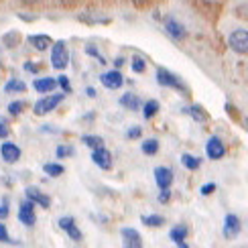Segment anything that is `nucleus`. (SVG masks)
<instances>
[{
	"label": "nucleus",
	"instance_id": "obj_1",
	"mask_svg": "<svg viewBox=\"0 0 248 248\" xmlns=\"http://www.w3.org/2000/svg\"><path fill=\"white\" fill-rule=\"evenodd\" d=\"M157 81H159L161 86H165V88H173V90H179V92H187V88H185V84L181 81V78L175 76L173 71L165 69V67L157 69Z\"/></svg>",
	"mask_w": 248,
	"mask_h": 248
},
{
	"label": "nucleus",
	"instance_id": "obj_2",
	"mask_svg": "<svg viewBox=\"0 0 248 248\" xmlns=\"http://www.w3.org/2000/svg\"><path fill=\"white\" fill-rule=\"evenodd\" d=\"M69 63V53L63 41H55L53 51H51V65L55 69H65Z\"/></svg>",
	"mask_w": 248,
	"mask_h": 248
},
{
	"label": "nucleus",
	"instance_id": "obj_3",
	"mask_svg": "<svg viewBox=\"0 0 248 248\" xmlns=\"http://www.w3.org/2000/svg\"><path fill=\"white\" fill-rule=\"evenodd\" d=\"M228 45H230L232 51H236V53L246 55L248 53V31L238 29V31H234V33H230Z\"/></svg>",
	"mask_w": 248,
	"mask_h": 248
},
{
	"label": "nucleus",
	"instance_id": "obj_4",
	"mask_svg": "<svg viewBox=\"0 0 248 248\" xmlns=\"http://www.w3.org/2000/svg\"><path fill=\"white\" fill-rule=\"evenodd\" d=\"M61 102H63V94H57V96H47V98H41L37 104H35V114L37 116H43L49 114L51 110H55Z\"/></svg>",
	"mask_w": 248,
	"mask_h": 248
},
{
	"label": "nucleus",
	"instance_id": "obj_5",
	"mask_svg": "<svg viewBox=\"0 0 248 248\" xmlns=\"http://www.w3.org/2000/svg\"><path fill=\"white\" fill-rule=\"evenodd\" d=\"M92 161H94L98 167L104 169V171H108V169L112 167V155H110V151L104 149V147L94 149V153H92Z\"/></svg>",
	"mask_w": 248,
	"mask_h": 248
},
{
	"label": "nucleus",
	"instance_id": "obj_6",
	"mask_svg": "<svg viewBox=\"0 0 248 248\" xmlns=\"http://www.w3.org/2000/svg\"><path fill=\"white\" fill-rule=\"evenodd\" d=\"M205 153H208L210 159L218 161V159H222L224 155H226V147H224V142H222L218 137H212V139L208 140V144H205Z\"/></svg>",
	"mask_w": 248,
	"mask_h": 248
},
{
	"label": "nucleus",
	"instance_id": "obj_7",
	"mask_svg": "<svg viewBox=\"0 0 248 248\" xmlns=\"http://www.w3.org/2000/svg\"><path fill=\"white\" fill-rule=\"evenodd\" d=\"M100 81H102V86H104V88H110V90H118V88L124 84L122 74H120L118 69H114V71H106V74H102V76H100Z\"/></svg>",
	"mask_w": 248,
	"mask_h": 248
},
{
	"label": "nucleus",
	"instance_id": "obj_8",
	"mask_svg": "<svg viewBox=\"0 0 248 248\" xmlns=\"http://www.w3.org/2000/svg\"><path fill=\"white\" fill-rule=\"evenodd\" d=\"M155 181H157L159 189H169L173 183V171L169 167H157L155 169Z\"/></svg>",
	"mask_w": 248,
	"mask_h": 248
},
{
	"label": "nucleus",
	"instance_id": "obj_9",
	"mask_svg": "<svg viewBox=\"0 0 248 248\" xmlns=\"http://www.w3.org/2000/svg\"><path fill=\"white\" fill-rule=\"evenodd\" d=\"M238 234H240V220H238V216L228 214V216H226V220H224V236H226V238H234V236H238Z\"/></svg>",
	"mask_w": 248,
	"mask_h": 248
},
{
	"label": "nucleus",
	"instance_id": "obj_10",
	"mask_svg": "<svg viewBox=\"0 0 248 248\" xmlns=\"http://www.w3.org/2000/svg\"><path fill=\"white\" fill-rule=\"evenodd\" d=\"M165 31H167V33H169L173 39H177V41L187 35V31H185V27H183L181 23H177L175 18H171V16L165 18Z\"/></svg>",
	"mask_w": 248,
	"mask_h": 248
},
{
	"label": "nucleus",
	"instance_id": "obj_11",
	"mask_svg": "<svg viewBox=\"0 0 248 248\" xmlns=\"http://www.w3.org/2000/svg\"><path fill=\"white\" fill-rule=\"evenodd\" d=\"M59 228L65 230L67 236H69V238L74 240V242H81V232L78 230L74 218H61V220H59Z\"/></svg>",
	"mask_w": 248,
	"mask_h": 248
},
{
	"label": "nucleus",
	"instance_id": "obj_12",
	"mask_svg": "<svg viewBox=\"0 0 248 248\" xmlns=\"http://www.w3.org/2000/svg\"><path fill=\"white\" fill-rule=\"evenodd\" d=\"M18 220L25 226H33L35 224V203L33 202H25L18 210Z\"/></svg>",
	"mask_w": 248,
	"mask_h": 248
},
{
	"label": "nucleus",
	"instance_id": "obj_13",
	"mask_svg": "<svg viewBox=\"0 0 248 248\" xmlns=\"http://www.w3.org/2000/svg\"><path fill=\"white\" fill-rule=\"evenodd\" d=\"M122 240L126 248H140L142 246V238L140 234L134 228H122Z\"/></svg>",
	"mask_w": 248,
	"mask_h": 248
},
{
	"label": "nucleus",
	"instance_id": "obj_14",
	"mask_svg": "<svg viewBox=\"0 0 248 248\" xmlns=\"http://www.w3.org/2000/svg\"><path fill=\"white\" fill-rule=\"evenodd\" d=\"M0 153H2L6 163H16L20 159V149L13 142H4L2 147H0Z\"/></svg>",
	"mask_w": 248,
	"mask_h": 248
},
{
	"label": "nucleus",
	"instance_id": "obj_15",
	"mask_svg": "<svg viewBox=\"0 0 248 248\" xmlns=\"http://www.w3.org/2000/svg\"><path fill=\"white\" fill-rule=\"evenodd\" d=\"M185 236H187V228H185L183 224L175 226V228H171V232H169V238L177 244L179 248H187L189 246L187 242H185Z\"/></svg>",
	"mask_w": 248,
	"mask_h": 248
},
{
	"label": "nucleus",
	"instance_id": "obj_16",
	"mask_svg": "<svg viewBox=\"0 0 248 248\" xmlns=\"http://www.w3.org/2000/svg\"><path fill=\"white\" fill-rule=\"evenodd\" d=\"M27 198H29L31 202H33V203H39L41 208H45V210L51 205V200L47 198L45 193H41L37 187H27Z\"/></svg>",
	"mask_w": 248,
	"mask_h": 248
},
{
	"label": "nucleus",
	"instance_id": "obj_17",
	"mask_svg": "<svg viewBox=\"0 0 248 248\" xmlns=\"http://www.w3.org/2000/svg\"><path fill=\"white\" fill-rule=\"evenodd\" d=\"M183 114H189L195 122H208V120H210V114H208V112H205L202 106H198V104L189 106V108H183Z\"/></svg>",
	"mask_w": 248,
	"mask_h": 248
},
{
	"label": "nucleus",
	"instance_id": "obj_18",
	"mask_svg": "<svg viewBox=\"0 0 248 248\" xmlns=\"http://www.w3.org/2000/svg\"><path fill=\"white\" fill-rule=\"evenodd\" d=\"M33 86H35V90L39 92V94H47V92L55 90L57 79H53V78H39V79H35Z\"/></svg>",
	"mask_w": 248,
	"mask_h": 248
},
{
	"label": "nucleus",
	"instance_id": "obj_19",
	"mask_svg": "<svg viewBox=\"0 0 248 248\" xmlns=\"http://www.w3.org/2000/svg\"><path fill=\"white\" fill-rule=\"evenodd\" d=\"M29 43L33 45L35 49H39V51H45L49 45H53V41H51V37H47V35H31Z\"/></svg>",
	"mask_w": 248,
	"mask_h": 248
},
{
	"label": "nucleus",
	"instance_id": "obj_20",
	"mask_svg": "<svg viewBox=\"0 0 248 248\" xmlns=\"http://www.w3.org/2000/svg\"><path fill=\"white\" fill-rule=\"evenodd\" d=\"M120 106H124L126 110H139L140 100H139L137 94H124V96L120 98Z\"/></svg>",
	"mask_w": 248,
	"mask_h": 248
},
{
	"label": "nucleus",
	"instance_id": "obj_21",
	"mask_svg": "<svg viewBox=\"0 0 248 248\" xmlns=\"http://www.w3.org/2000/svg\"><path fill=\"white\" fill-rule=\"evenodd\" d=\"M181 165H183L185 169H189V171H195V169H200V165H202V159L193 157V155H189V153H183V155H181Z\"/></svg>",
	"mask_w": 248,
	"mask_h": 248
},
{
	"label": "nucleus",
	"instance_id": "obj_22",
	"mask_svg": "<svg viewBox=\"0 0 248 248\" xmlns=\"http://www.w3.org/2000/svg\"><path fill=\"white\" fill-rule=\"evenodd\" d=\"M140 222H142L144 226H153V228H159V226L165 224V218H163V216H159V214H153V216H142Z\"/></svg>",
	"mask_w": 248,
	"mask_h": 248
},
{
	"label": "nucleus",
	"instance_id": "obj_23",
	"mask_svg": "<svg viewBox=\"0 0 248 248\" xmlns=\"http://www.w3.org/2000/svg\"><path fill=\"white\" fill-rule=\"evenodd\" d=\"M81 142H84L86 147H90V149L104 147V139H102V137H94V134H86V137H81Z\"/></svg>",
	"mask_w": 248,
	"mask_h": 248
},
{
	"label": "nucleus",
	"instance_id": "obj_24",
	"mask_svg": "<svg viewBox=\"0 0 248 248\" xmlns=\"http://www.w3.org/2000/svg\"><path fill=\"white\" fill-rule=\"evenodd\" d=\"M27 90V86H25V81H20V79H10V81H6V86H4V92L6 94H13V92H25Z\"/></svg>",
	"mask_w": 248,
	"mask_h": 248
},
{
	"label": "nucleus",
	"instance_id": "obj_25",
	"mask_svg": "<svg viewBox=\"0 0 248 248\" xmlns=\"http://www.w3.org/2000/svg\"><path fill=\"white\" fill-rule=\"evenodd\" d=\"M159 108H161V104H159V102L157 100H149L147 102V104H144V112H142V114H144V118H147V120H151L155 114H157V112H159Z\"/></svg>",
	"mask_w": 248,
	"mask_h": 248
},
{
	"label": "nucleus",
	"instance_id": "obj_26",
	"mask_svg": "<svg viewBox=\"0 0 248 248\" xmlns=\"http://www.w3.org/2000/svg\"><path fill=\"white\" fill-rule=\"evenodd\" d=\"M79 20H84V23H110L108 16H102V15H98V13L79 15Z\"/></svg>",
	"mask_w": 248,
	"mask_h": 248
},
{
	"label": "nucleus",
	"instance_id": "obj_27",
	"mask_svg": "<svg viewBox=\"0 0 248 248\" xmlns=\"http://www.w3.org/2000/svg\"><path fill=\"white\" fill-rule=\"evenodd\" d=\"M43 171L47 173V175H51V177H59V175H63V165H59V163H47L45 167H43Z\"/></svg>",
	"mask_w": 248,
	"mask_h": 248
},
{
	"label": "nucleus",
	"instance_id": "obj_28",
	"mask_svg": "<svg viewBox=\"0 0 248 248\" xmlns=\"http://www.w3.org/2000/svg\"><path fill=\"white\" fill-rule=\"evenodd\" d=\"M140 149H142V153H144V155H155V153L159 151V140H157V139H149V140H144Z\"/></svg>",
	"mask_w": 248,
	"mask_h": 248
},
{
	"label": "nucleus",
	"instance_id": "obj_29",
	"mask_svg": "<svg viewBox=\"0 0 248 248\" xmlns=\"http://www.w3.org/2000/svg\"><path fill=\"white\" fill-rule=\"evenodd\" d=\"M144 69H147V61H144L140 55H134L132 57V71L134 74H142Z\"/></svg>",
	"mask_w": 248,
	"mask_h": 248
},
{
	"label": "nucleus",
	"instance_id": "obj_30",
	"mask_svg": "<svg viewBox=\"0 0 248 248\" xmlns=\"http://www.w3.org/2000/svg\"><path fill=\"white\" fill-rule=\"evenodd\" d=\"M23 108H25V102H20V100H16V102H13V104L8 106V112L13 116H18L20 112H23Z\"/></svg>",
	"mask_w": 248,
	"mask_h": 248
},
{
	"label": "nucleus",
	"instance_id": "obj_31",
	"mask_svg": "<svg viewBox=\"0 0 248 248\" xmlns=\"http://www.w3.org/2000/svg\"><path fill=\"white\" fill-rule=\"evenodd\" d=\"M69 155H74V149L65 147V144H59V147H57V157L63 159V157H69Z\"/></svg>",
	"mask_w": 248,
	"mask_h": 248
},
{
	"label": "nucleus",
	"instance_id": "obj_32",
	"mask_svg": "<svg viewBox=\"0 0 248 248\" xmlns=\"http://www.w3.org/2000/svg\"><path fill=\"white\" fill-rule=\"evenodd\" d=\"M86 53H88V55H92V57H98V61H100V63H106V59H104V57H102V55L98 53V49H96L94 45H88V47H86Z\"/></svg>",
	"mask_w": 248,
	"mask_h": 248
},
{
	"label": "nucleus",
	"instance_id": "obj_33",
	"mask_svg": "<svg viewBox=\"0 0 248 248\" xmlns=\"http://www.w3.org/2000/svg\"><path fill=\"white\" fill-rule=\"evenodd\" d=\"M214 191H216V183H205V185H202V189H200L202 195H212Z\"/></svg>",
	"mask_w": 248,
	"mask_h": 248
},
{
	"label": "nucleus",
	"instance_id": "obj_34",
	"mask_svg": "<svg viewBox=\"0 0 248 248\" xmlns=\"http://www.w3.org/2000/svg\"><path fill=\"white\" fill-rule=\"evenodd\" d=\"M57 84L63 88V92H69L71 90V84H69V79H67V76H59V79H57Z\"/></svg>",
	"mask_w": 248,
	"mask_h": 248
},
{
	"label": "nucleus",
	"instance_id": "obj_35",
	"mask_svg": "<svg viewBox=\"0 0 248 248\" xmlns=\"http://www.w3.org/2000/svg\"><path fill=\"white\" fill-rule=\"evenodd\" d=\"M16 41H18V35H16V33H10V35L4 37V43H6L8 47H15Z\"/></svg>",
	"mask_w": 248,
	"mask_h": 248
},
{
	"label": "nucleus",
	"instance_id": "obj_36",
	"mask_svg": "<svg viewBox=\"0 0 248 248\" xmlns=\"http://www.w3.org/2000/svg\"><path fill=\"white\" fill-rule=\"evenodd\" d=\"M140 132H142L140 126H130V128H128V139H139Z\"/></svg>",
	"mask_w": 248,
	"mask_h": 248
},
{
	"label": "nucleus",
	"instance_id": "obj_37",
	"mask_svg": "<svg viewBox=\"0 0 248 248\" xmlns=\"http://www.w3.org/2000/svg\"><path fill=\"white\" fill-rule=\"evenodd\" d=\"M169 198H171V191H169V189H161L159 202H161V203H167V202H169Z\"/></svg>",
	"mask_w": 248,
	"mask_h": 248
},
{
	"label": "nucleus",
	"instance_id": "obj_38",
	"mask_svg": "<svg viewBox=\"0 0 248 248\" xmlns=\"http://www.w3.org/2000/svg\"><path fill=\"white\" fill-rule=\"evenodd\" d=\"M0 242H10L8 240V234H6V228L2 224H0Z\"/></svg>",
	"mask_w": 248,
	"mask_h": 248
},
{
	"label": "nucleus",
	"instance_id": "obj_39",
	"mask_svg": "<svg viewBox=\"0 0 248 248\" xmlns=\"http://www.w3.org/2000/svg\"><path fill=\"white\" fill-rule=\"evenodd\" d=\"M6 134H8V130H6V126H4V122L0 120V139H4Z\"/></svg>",
	"mask_w": 248,
	"mask_h": 248
},
{
	"label": "nucleus",
	"instance_id": "obj_40",
	"mask_svg": "<svg viewBox=\"0 0 248 248\" xmlns=\"http://www.w3.org/2000/svg\"><path fill=\"white\" fill-rule=\"evenodd\" d=\"M6 216H8V208L6 205H0V220L6 218Z\"/></svg>",
	"mask_w": 248,
	"mask_h": 248
},
{
	"label": "nucleus",
	"instance_id": "obj_41",
	"mask_svg": "<svg viewBox=\"0 0 248 248\" xmlns=\"http://www.w3.org/2000/svg\"><path fill=\"white\" fill-rule=\"evenodd\" d=\"M86 94H88L90 98H96V90H94V88H88V90H86Z\"/></svg>",
	"mask_w": 248,
	"mask_h": 248
},
{
	"label": "nucleus",
	"instance_id": "obj_42",
	"mask_svg": "<svg viewBox=\"0 0 248 248\" xmlns=\"http://www.w3.org/2000/svg\"><path fill=\"white\" fill-rule=\"evenodd\" d=\"M132 2H134V4H137V6H144V4H147V2H149V0H132Z\"/></svg>",
	"mask_w": 248,
	"mask_h": 248
},
{
	"label": "nucleus",
	"instance_id": "obj_43",
	"mask_svg": "<svg viewBox=\"0 0 248 248\" xmlns=\"http://www.w3.org/2000/svg\"><path fill=\"white\" fill-rule=\"evenodd\" d=\"M205 4H218V2H222V0H203Z\"/></svg>",
	"mask_w": 248,
	"mask_h": 248
},
{
	"label": "nucleus",
	"instance_id": "obj_44",
	"mask_svg": "<svg viewBox=\"0 0 248 248\" xmlns=\"http://www.w3.org/2000/svg\"><path fill=\"white\" fill-rule=\"evenodd\" d=\"M114 63H116V67H122V63H124V59H122V57H118V59L114 61Z\"/></svg>",
	"mask_w": 248,
	"mask_h": 248
},
{
	"label": "nucleus",
	"instance_id": "obj_45",
	"mask_svg": "<svg viewBox=\"0 0 248 248\" xmlns=\"http://www.w3.org/2000/svg\"><path fill=\"white\" fill-rule=\"evenodd\" d=\"M27 69H29V71H37V67H35L33 63H27Z\"/></svg>",
	"mask_w": 248,
	"mask_h": 248
},
{
	"label": "nucleus",
	"instance_id": "obj_46",
	"mask_svg": "<svg viewBox=\"0 0 248 248\" xmlns=\"http://www.w3.org/2000/svg\"><path fill=\"white\" fill-rule=\"evenodd\" d=\"M25 4H35V2H39V0H23Z\"/></svg>",
	"mask_w": 248,
	"mask_h": 248
},
{
	"label": "nucleus",
	"instance_id": "obj_47",
	"mask_svg": "<svg viewBox=\"0 0 248 248\" xmlns=\"http://www.w3.org/2000/svg\"><path fill=\"white\" fill-rule=\"evenodd\" d=\"M244 128L248 130V118H244Z\"/></svg>",
	"mask_w": 248,
	"mask_h": 248
}]
</instances>
